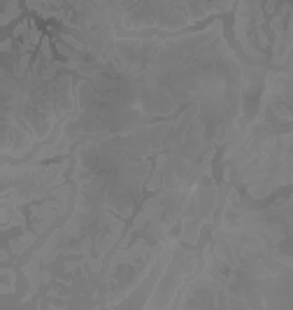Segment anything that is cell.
<instances>
[{
  "mask_svg": "<svg viewBox=\"0 0 293 310\" xmlns=\"http://www.w3.org/2000/svg\"><path fill=\"white\" fill-rule=\"evenodd\" d=\"M235 37L251 61L282 68L293 52V0H238Z\"/></svg>",
  "mask_w": 293,
  "mask_h": 310,
  "instance_id": "1",
  "label": "cell"
},
{
  "mask_svg": "<svg viewBox=\"0 0 293 310\" xmlns=\"http://www.w3.org/2000/svg\"><path fill=\"white\" fill-rule=\"evenodd\" d=\"M35 240H37L35 231H30V233H28V231H24V233H21L17 240H12V243H9V249H12V254H17V257H19V254H21V252H24V249H26L30 243H35Z\"/></svg>",
  "mask_w": 293,
  "mask_h": 310,
  "instance_id": "2",
  "label": "cell"
},
{
  "mask_svg": "<svg viewBox=\"0 0 293 310\" xmlns=\"http://www.w3.org/2000/svg\"><path fill=\"white\" fill-rule=\"evenodd\" d=\"M5 5H7V9H5V14H2V19H0L2 26H7L12 19L19 17V0H7Z\"/></svg>",
  "mask_w": 293,
  "mask_h": 310,
  "instance_id": "3",
  "label": "cell"
},
{
  "mask_svg": "<svg viewBox=\"0 0 293 310\" xmlns=\"http://www.w3.org/2000/svg\"><path fill=\"white\" fill-rule=\"evenodd\" d=\"M2 278H5V284L0 287V292L2 294H9V292H14V271L12 268H2Z\"/></svg>",
  "mask_w": 293,
  "mask_h": 310,
  "instance_id": "4",
  "label": "cell"
},
{
  "mask_svg": "<svg viewBox=\"0 0 293 310\" xmlns=\"http://www.w3.org/2000/svg\"><path fill=\"white\" fill-rule=\"evenodd\" d=\"M40 56H42L45 61H53V54H52V40H49V37H42V42H40Z\"/></svg>",
  "mask_w": 293,
  "mask_h": 310,
  "instance_id": "5",
  "label": "cell"
},
{
  "mask_svg": "<svg viewBox=\"0 0 293 310\" xmlns=\"http://www.w3.org/2000/svg\"><path fill=\"white\" fill-rule=\"evenodd\" d=\"M2 52L5 54L12 52V40H5V42H2Z\"/></svg>",
  "mask_w": 293,
  "mask_h": 310,
  "instance_id": "6",
  "label": "cell"
},
{
  "mask_svg": "<svg viewBox=\"0 0 293 310\" xmlns=\"http://www.w3.org/2000/svg\"><path fill=\"white\" fill-rule=\"evenodd\" d=\"M9 252H12V249H2V252H0V261H7V259H9Z\"/></svg>",
  "mask_w": 293,
  "mask_h": 310,
  "instance_id": "7",
  "label": "cell"
}]
</instances>
